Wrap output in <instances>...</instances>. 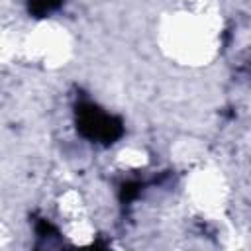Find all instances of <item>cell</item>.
<instances>
[{
    "mask_svg": "<svg viewBox=\"0 0 251 251\" xmlns=\"http://www.w3.org/2000/svg\"><path fill=\"white\" fill-rule=\"evenodd\" d=\"M78 129L92 141L112 143L122 133V124L92 104H84L78 110Z\"/></svg>",
    "mask_w": 251,
    "mask_h": 251,
    "instance_id": "obj_1",
    "label": "cell"
},
{
    "mask_svg": "<svg viewBox=\"0 0 251 251\" xmlns=\"http://www.w3.org/2000/svg\"><path fill=\"white\" fill-rule=\"evenodd\" d=\"M27 4H29V10L37 14H49L55 8H59L61 0H27Z\"/></svg>",
    "mask_w": 251,
    "mask_h": 251,
    "instance_id": "obj_2",
    "label": "cell"
}]
</instances>
